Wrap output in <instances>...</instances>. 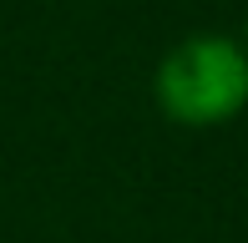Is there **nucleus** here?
<instances>
[{"label": "nucleus", "instance_id": "obj_1", "mask_svg": "<svg viewBox=\"0 0 248 243\" xmlns=\"http://www.w3.org/2000/svg\"><path fill=\"white\" fill-rule=\"evenodd\" d=\"M152 102L172 127L213 132L248 112V46L238 36L193 30L152 71Z\"/></svg>", "mask_w": 248, "mask_h": 243}]
</instances>
